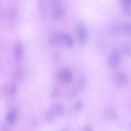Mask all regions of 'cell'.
<instances>
[{"instance_id":"1","label":"cell","mask_w":131,"mask_h":131,"mask_svg":"<svg viewBox=\"0 0 131 131\" xmlns=\"http://www.w3.org/2000/svg\"><path fill=\"white\" fill-rule=\"evenodd\" d=\"M107 62L108 66L112 69L118 67L120 62V54L118 49L114 48L111 51L108 56Z\"/></svg>"},{"instance_id":"2","label":"cell","mask_w":131,"mask_h":131,"mask_svg":"<svg viewBox=\"0 0 131 131\" xmlns=\"http://www.w3.org/2000/svg\"><path fill=\"white\" fill-rule=\"evenodd\" d=\"M76 32L79 43L82 46L86 45L88 40L89 34L85 27L81 23H78L77 25Z\"/></svg>"},{"instance_id":"3","label":"cell","mask_w":131,"mask_h":131,"mask_svg":"<svg viewBox=\"0 0 131 131\" xmlns=\"http://www.w3.org/2000/svg\"><path fill=\"white\" fill-rule=\"evenodd\" d=\"M113 80L115 84L119 87L125 86L128 82V77L126 73L123 71L116 72L113 76Z\"/></svg>"},{"instance_id":"4","label":"cell","mask_w":131,"mask_h":131,"mask_svg":"<svg viewBox=\"0 0 131 131\" xmlns=\"http://www.w3.org/2000/svg\"><path fill=\"white\" fill-rule=\"evenodd\" d=\"M65 34L64 33L60 32L52 34L50 37V42L54 45H59L65 44Z\"/></svg>"},{"instance_id":"5","label":"cell","mask_w":131,"mask_h":131,"mask_svg":"<svg viewBox=\"0 0 131 131\" xmlns=\"http://www.w3.org/2000/svg\"><path fill=\"white\" fill-rule=\"evenodd\" d=\"M58 77L61 78L66 83H70L72 80V74L71 70L68 68H65L58 75Z\"/></svg>"},{"instance_id":"6","label":"cell","mask_w":131,"mask_h":131,"mask_svg":"<svg viewBox=\"0 0 131 131\" xmlns=\"http://www.w3.org/2000/svg\"><path fill=\"white\" fill-rule=\"evenodd\" d=\"M104 114L106 118L110 120H114L117 119L118 117L116 110L112 107H109L106 109Z\"/></svg>"},{"instance_id":"7","label":"cell","mask_w":131,"mask_h":131,"mask_svg":"<svg viewBox=\"0 0 131 131\" xmlns=\"http://www.w3.org/2000/svg\"><path fill=\"white\" fill-rule=\"evenodd\" d=\"M120 51L122 54L125 57L130 56L131 55V46L128 42H125L121 46Z\"/></svg>"},{"instance_id":"8","label":"cell","mask_w":131,"mask_h":131,"mask_svg":"<svg viewBox=\"0 0 131 131\" xmlns=\"http://www.w3.org/2000/svg\"><path fill=\"white\" fill-rule=\"evenodd\" d=\"M24 53V49L22 44L20 42L17 43L15 46L14 50L15 57L19 59L22 57Z\"/></svg>"},{"instance_id":"9","label":"cell","mask_w":131,"mask_h":131,"mask_svg":"<svg viewBox=\"0 0 131 131\" xmlns=\"http://www.w3.org/2000/svg\"><path fill=\"white\" fill-rule=\"evenodd\" d=\"M64 13V10L62 7L53 9V17L56 19L61 18L63 16Z\"/></svg>"},{"instance_id":"10","label":"cell","mask_w":131,"mask_h":131,"mask_svg":"<svg viewBox=\"0 0 131 131\" xmlns=\"http://www.w3.org/2000/svg\"><path fill=\"white\" fill-rule=\"evenodd\" d=\"M47 0H37L38 8L40 14L43 16H45L46 13V6L45 1Z\"/></svg>"},{"instance_id":"11","label":"cell","mask_w":131,"mask_h":131,"mask_svg":"<svg viewBox=\"0 0 131 131\" xmlns=\"http://www.w3.org/2000/svg\"><path fill=\"white\" fill-rule=\"evenodd\" d=\"M51 112L57 116H60L63 114L64 109L61 105H57L53 108L51 110Z\"/></svg>"},{"instance_id":"12","label":"cell","mask_w":131,"mask_h":131,"mask_svg":"<svg viewBox=\"0 0 131 131\" xmlns=\"http://www.w3.org/2000/svg\"><path fill=\"white\" fill-rule=\"evenodd\" d=\"M122 30L123 33L125 35L129 36L131 34V26L128 23H124L122 27Z\"/></svg>"},{"instance_id":"13","label":"cell","mask_w":131,"mask_h":131,"mask_svg":"<svg viewBox=\"0 0 131 131\" xmlns=\"http://www.w3.org/2000/svg\"><path fill=\"white\" fill-rule=\"evenodd\" d=\"M64 39L65 44L69 47H72L74 44V41L72 37L70 35L65 33Z\"/></svg>"},{"instance_id":"14","label":"cell","mask_w":131,"mask_h":131,"mask_svg":"<svg viewBox=\"0 0 131 131\" xmlns=\"http://www.w3.org/2000/svg\"><path fill=\"white\" fill-rule=\"evenodd\" d=\"M16 115L13 112L10 111L7 114L6 118L8 122L10 124L13 123L16 119Z\"/></svg>"},{"instance_id":"15","label":"cell","mask_w":131,"mask_h":131,"mask_svg":"<svg viewBox=\"0 0 131 131\" xmlns=\"http://www.w3.org/2000/svg\"><path fill=\"white\" fill-rule=\"evenodd\" d=\"M131 0H122V3L125 10L129 13L130 10Z\"/></svg>"},{"instance_id":"16","label":"cell","mask_w":131,"mask_h":131,"mask_svg":"<svg viewBox=\"0 0 131 131\" xmlns=\"http://www.w3.org/2000/svg\"><path fill=\"white\" fill-rule=\"evenodd\" d=\"M86 84V80L83 76L81 77L79 79L78 84L79 88L81 89H83L85 87Z\"/></svg>"},{"instance_id":"17","label":"cell","mask_w":131,"mask_h":131,"mask_svg":"<svg viewBox=\"0 0 131 131\" xmlns=\"http://www.w3.org/2000/svg\"><path fill=\"white\" fill-rule=\"evenodd\" d=\"M52 5L53 9L62 7L61 0H52Z\"/></svg>"},{"instance_id":"18","label":"cell","mask_w":131,"mask_h":131,"mask_svg":"<svg viewBox=\"0 0 131 131\" xmlns=\"http://www.w3.org/2000/svg\"><path fill=\"white\" fill-rule=\"evenodd\" d=\"M83 104L80 101H77L75 105L76 108L78 111L81 110L83 108Z\"/></svg>"},{"instance_id":"19","label":"cell","mask_w":131,"mask_h":131,"mask_svg":"<svg viewBox=\"0 0 131 131\" xmlns=\"http://www.w3.org/2000/svg\"><path fill=\"white\" fill-rule=\"evenodd\" d=\"M84 129L86 131H92L93 130L92 128L89 126H85Z\"/></svg>"},{"instance_id":"20","label":"cell","mask_w":131,"mask_h":131,"mask_svg":"<svg viewBox=\"0 0 131 131\" xmlns=\"http://www.w3.org/2000/svg\"><path fill=\"white\" fill-rule=\"evenodd\" d=\"M11 89L12 92L14 93L15 90V86L14 84H13V85H12Z\"/></svg>"}]
</instances>
